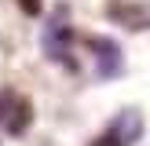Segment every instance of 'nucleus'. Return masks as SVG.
<instances>
[{"instance_id":"nucleus-1","label":"nucleus","mask_w":150,"mask_h":146,"mask_svg":"<svg viewBox=\"0 0 150 146\" xmlns=\"http://www.w3.org/2000/svg\"><path fill=\"white\" fill-rule=\"evenodd\" d=\"M139 135H143V117H139V110H121V113L103 128V135L95 139L92 146H136Z\"/></svg>"},{"instance_id":"nucleus-2","label":"nucleus","mask_w":150,"mask_h":146,"mask_svg":"<svg viewBox=\"0 0 150 146\" xmlns=\"http://www.w3.org/2000/svg\"><path fill=\"white\" fill-rule=\"evenodd\" d=\"M88 51L99 58V77H103V80L121 73L125 58H121V48H117L114 40H106V36H92V40H88Z\"/></svg>"},{"instance_id":"nucleus-3","label":"nucleus","mask_w":150,"mask_h":146,"mask_svg":"<svg viewBox=\"0 0 150 146\" xmlns=\"http://www.w3.org/2000/svg\"><path fill=\"white\" fill-rule=\"evenodd\" d=\"M44 55L51 62H70V26L66 22H51L44 33Z\"/></svg>"}]
</instances>
